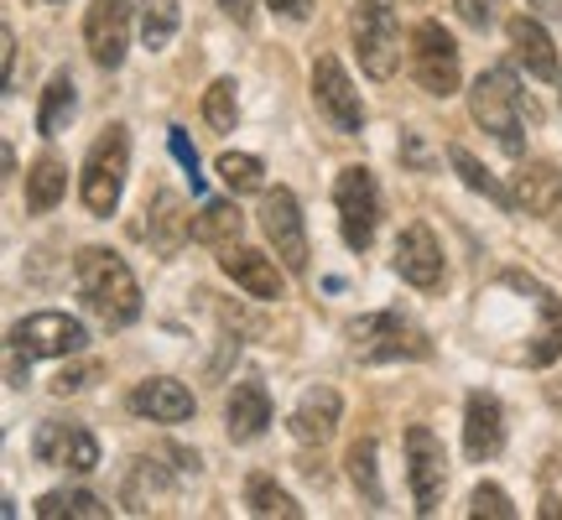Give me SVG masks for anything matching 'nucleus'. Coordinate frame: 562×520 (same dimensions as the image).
<instances>
[{
    "mask_svg": "<svg viewBox=\"0 0 562 520\" xmlns=\"http://www.w3.org/2000/svg\"><path fill=\"white\" fill-rule=\"evenodd\" d=\"M172 495V479L161 474V463H151V459H136L131 463V474H125V489H121V500L136 510V516H146L151 505H161Z\"/></svg>",
    "mask_w": 562,
    "mask_h": 520,
    "instance_id": "obj_24",
    "label": "nucleus"
},
{
    "mask_svg": "<svg viewBox=\"0 0 562 520\" xmlns=\"http://www.w3.org/2000/svg\"><path fill=\"white\" fill-rule=\"evenodd\" d=\"M245 229V214L235 203H203V214H193V245H235Z\"/></svg>",
    "mask_w": 562,
    "mask_h": 520,
    "instance_id": "obj_26",
    "label": "nucleus"
},
{
    "mask_svg": "<svg viewBox=\"0 0 562 520\" xmlns=\"http://www.w3.org/2000/svg\"><path fill=\"white\" fill-rule=\"evenodd\" d=\"M68 193V167L58 157H37L26 172V214H53Z\"/></svg>",
    "mask_w": 562,
    "mask_h": 520,
    "instance_id": "obj_23",
    "label": "nucleus"
},
{
    "mask_svg": "<svg viewBox=\"0 0 562 520\" xmlns=\"http://www.w3.org/2000/svg\"><path fill=\"white\" fill-rule=\"evenodd\" d=\"M495 5H501V0H459V16L469 21V26H495V16H501Z\"/></svg>",
    "mask_w": 562,
    "mask_h": 520,
    "instance_id": "obj_37",
    "label": "nucleus"
},
{
    "mask_svg": "<svg viewBox=\"0 0 562 520\" xmlns=\"http://www.w3.org/2000/svg\"><path fill=\"white\" fill-rule=\"evenodd\" d=\"M547 400H552V406L562 411V381H547Z\"/></svg>",
    "mask_w": 562,
    "mask_h": 520,
    "instance_id": "obj_43",
    "label": "nucleus"
},
{
    "mask_svg": "<svg viewBox=\"0 0 562 520\" xmlns=\"http://www.w3.org/2000/svg\"><path fill=\"white\" fill-rule=\"evenodd\" d=\"M220 271H224L229 281H235V286H240L245 297H256V302H277V297H286V281H281L277 260L261 256V250H240V245H224Z\"/></svg>",
    "mask_w": 562,
    "mask_h": 520,
    "instance_id": "obj_15",
    "label": "nucleus"
},
{
    "mask_svg": "<svg viewBox=\"0 0 562 520\" xmlns=\"http://www.w3.org/2000/svg\"><path fill=\"white\" fill-rule=\"evenodd\" d=\"M83 47L104 74H115L131 47V0H94L83 11Z\"/></svg>",
    "mask_w": 562,
    "mask_h": 520,
    "instance_id": "obj_13",
    "label": "nucleus"
},
{
    "mask_svg": "<svg viewBox=\"0 0 562 520\" xmlns=\"http://www.w3.org/2000/svg\"><path fill=\"white\" fill-rule=\"evenodd\" d=\"M74 281H79L83 307H89L104 328H131V323L140 318V286L115 250L83 245L79 260H74Z\"/></svg>",
    "mask_w": 562,
    "mask_h": 520,
    "instance_id": "obj_1",
    "label": "nucleus"
},
{
    "mask_svg": "<svg viewBox=\"0 0 562 520\" xmlns=\"http://www.w3.org/2000/svg\"><path fill=\"white\" fill-rule=\"evenodd\" d=\"M178 0H140V42L157 53V47H167V42L178 37Z\"/></svg>",
    "mask_w": 562,
    "mask_h": 520,
    "instance_id": "obj_31",
    "label": "nucleus"
},
{
    "mask_svg": "<svg viewBox=\"0 0 562 520\" xmlns=\"http://www.w3.org/2000/svg\"><path fill=\"white\" fill-rule=\"evenodd\" d=\"M339 417H344L339 391H334V385H307L286 421H292V438L297 442H328L334 427H339Z\"/></svg>",
    "mask_w": 562,
    "mask_h": 520,
    "instance_id": "obj_17",
    "label": "nucleus"
},
{
    "mask_svg": "<svg viewBox=\"0 0 562 520\" xmlns=\"http://www.w3.org/2000/svg\"><path fill=\"white\" fill-rule=\"evenodd\" d=\"M406 479H412L417 516H432L442 505V489H448V453H442V442L427 427L406 432Z\"/></svg>",
    "mask_w": 562,
    "mask_h": 520,
    "instance_id": "obj_12",
    "label": "nucleus"
},
{
    "mask_svg": "<svg viewBox=\"0 0 562 520\" xmlns=\"http://www.w3.org/2000/svg\"><path fill=\"white\" fill-rule=\"evenodd\" d=\"M224 16H235L240 26H250V16H256V0H220Z\"/></svg>",
    "mask_w": 562,
    "mask_h": 520,
    "instance_id": "obj_41",
    "label": "nucleus"
},
{
    "mask_svg": "<svg viewBox=\"0 0 562 520\" xmlns=\"http://www.w3.org/2000/svg\"><path fill=\"white\" fill-rule=\"evenodd\" d=\"M261 229H266V240L277 245L281 265L292 276H302L307 271V229H302V208L286 188H266L261 193Z\"/></svg>",
    "mask_w": 562,
    "mask_h": 520,
    "instance_id": "obj_11",
    "label": "nucleus"
},
{
    "mask_svg": "<svg viewBox=\"0 0 562 520\" xmlns=\"http://www.w3.org/2000/svg\"><path fill=\"white\" fill-rule=\"evenodd\" d=\"M448 161H453V172H459V178L469 182L474 193H484V199L495 203V208H516V199H510V193H505L501 182H495V178H490V172H484V167H480V157H474L469 146H459V140H453V146H448Z\"/></svg>",
    "mask_w": 562,
    "mask_h": 520,
    "instance_id": "obj_28",
    "label": "nucleus"
},
{
    "mask_svg": "<svg viewBox=\"0 0 562 520\" xmlns=\"http://www.w3.org/2000/svg\"><path fill=\"white\" fill-rule=\"evenodd\" d=\"M526 5H531L537 16H547V21H558V16H562V0H526Z\"/></svg>",
    "mask_w": 562,
    "mask_h": 520,
    "instance_id": "obj_42",
    "label": "nucleus"
},
{
    "mask_svg": "<svg viewBox=\"0 0 562 520\" xmlns=\"http://www.w3.org/2000/svg\"><path fill=\"white\" fill-rule=\"evenodd\" d=\"M402 157L412 161L417 172H427V146H422V140H417V131H406V136H402Z\"/></svg>",
    "mask_w": 562,
    "mask_h": 520,
    "instance_id": "obj_40",
    "label": "nucleus"
},
{
    "mask_svg": "<svg viewBox=\"0 0 562 520\" xmlns=\"http://www.w3.org/2000/svg\"><path fill=\"white\" fill-rule=\"evenodd\" d=\"M94 381H100V364H74V370H63L58 381H53V396H79Z\"/></svg>",
    "mask_w": 562,
    "mask_h": 520,
    "instance_id": "obj_36",
    "label": "nucleus"
},
{
    "mask_svg": "<svg viewBox=\"0 0 562 520\" xmlns=\"http://www.w3.org/2000/svg\"><path fill=\"white\" fill-rule=\"evenodd\" d=\"M412 79H417V89H427L432 100H448V94L463 89L459 47L442 32V21H417V32H412Z\"/></svg>",
    "mask_w": 562,
    "mask_h": 520,
    "instance_id": "obj_6",
    "label": "nucleus"
},
{
    "mask_svg": "<svg viewBox=\"0 0 562 520\" xmlns=\"http://www.w3.org/2000/svg\"><path fill=\"white\" fill-rule=\"evenodd\" d=\"M505 448V411L490 391H474L463 406V453L474 463H490Z\"/></svg>",
    "mask_w": 562,
    "mask_h": 520,
    "instance_id": "obj_16",
    "label": "nucleus"
},
{
    "mask_svg": "<svg viewBox=\"0 0 562 520\" xmlns=\"http://www.w3.org/2000/svg\"><path fill=\"white\" fill-rule=\"evenodd\" d=\"M510 47H516V58L526 63V74L531 79H558V47L547 37V26L537 16H510Z\"/></svg>",
    "mask_w": 562,
    "mask_h": 520,
    "instance_id": "obj_21",
    "label": "nucleus"
},
{
    "mask_svg": "<svg viewBox=\"0 0 562 520\" xmlns=\"http://www.w3.org/2000/svg\"><path fill=\"white\" fill-rule=\"evenodd\" d=\"M203 121H209V131H220V136H229V131H235V121H240L235 79H214V83H209V94H203Z\"/></svg>",
    "mask_w": 562,
    "mask_h": 520,
    "instance_id": "obj_33",
    "label": "nucleus"
},
{
    "mask_svg": "<svg viewBox=\"0 0 562 520\" xmlns=\"http://www.w3.org/2000/svg\"><path fill=\"white\" fill-rule=\"evenodd\" d=\"M32 459L53 463V468H74V474H94L100 468V442L79 421H42L32 432Z\"/></svg>",
    "mask_w": 562,
    "mask_h": 520,
    "instance_id": "obj_10",
    "label": "nucleus"
},
{
    "mask_svg": "<svg viewBox=\"0 0 562 520\" xmlns=\"http://www.w3.org/2000/svg\"><path fill=\"white\" fill-rule=\"evenodd\" d=\"M146 214H151L146 235H151V245H157L161 256H172L182 240H193V219H188V208H182L178 193H167V188H161L157 199L146 203Z\"/></svg>",
    "mask_w": 562,
    "mask_h": 520,
    "instance_id": "obj_22",
    "label": "nucleus"
},
{
    "mask_svg": "<svg viewBox=\"0 0 562 520\" xmlns=\"http://www.w3.org/2000/svg\"><path fill=\"white\" fill-rule=\"evenodd\" d=\"M558 203H562V172L552 161H526L516 172V208L531 214V219H547V214H558Z\"/></svg>",
    "mask_w": 562,
    "mask_h": 520,
    "instance_id": "obj_20",
    "label": "nucleus"
},
{
    "mask_svg": "<svg viewBox=\"0 0 562 520\" xmlns=\"http://www.w3.org/2000/svg\"><path fill=\"white\" fill-rule=\"evenodd\" d=\"M469 516L474 520H516V505H510V495H505L501 484H480L474 489V500H469Z\"/></svg>",
    "mask_w": 562,
    "mask_h": 520,
    "instance_id": "obj_34",
    "label": "nucleus"
},
{
    "mask_svg": "<svg viewBox=\"0 0 562 520\" xmlns=\"http://www.w3.org/2000/svg\"><path fill=\"white\" fill-rule=\"evenodd\" d=\"M11 343H16L26 360H68V354H79L83 343H89V334L68 313H32V318L11 323Z\"/></svg>",
    "mask_w": 562,
    "mask_h": 520,
    "instance_id": "obj_9",
    "label": "nucleus"
},
{
    "mask_svg": "<svg viewBox=\"0 0 562 520\" xmlns=\"http://www.w3.org/2000/svg\"><path fill=\"white\" fill-rule=\"evenodd\" d=\"M391 265H396V276H402L406 286L432 292V286L442 281V245H438V235H432L427 224H406L402 240H396V256H391Z\"/></svg>",
    "mask_w": 562,
    "mask_h": 520,
    "instance_id": "obj_14",
    "label": "nucleus"
},
{
    "mask_svg": "<svg viewBox=\"0 0 562 520\" xmlns=\"http://www.w3.org/2000/svg\"><path fill=\"white\" fill-rule=\"evenodd\" d=\"M220 178L235 199H245V193H266V167H261V157H250V151H224Z\"/></svg>",
    "mask_w": 562,
    "mask_h": 520,
    "instance_id": "obj_30",
    "label": "nucleus"
},
{
    "mask_svg": "<svg viewBox=\"0 0 562 520\" xmlns=\"http://www.w3.org/2000/svg\"><path fill=\"white\" fill-rule=\"evenodd\" d=\"M74 110H79L74 79H68V74H53V79H47V89H42L37 131H42V136H58V131H68V121H74Z\"/></svg>",
    "mask_w": 562,
    "mask_h": 520,
    "instance_id": "obj_25",
    "label": "nucleus"
},
{
    "mask_svg": "<svg viewBox=\"0 0 562 520\" xmlns=\"http://www.w3.org/2000/svg\"><path fill=\"white\" fill-rule=\"evenodd\" d=\"M125 167H131V136L125 125H110L89 157H83V182H79V199L94 219H110L121 208V193H125Z\"/></svg>",
    "mask_w": 562,
    "mask_h": 520,
    "instance_id": "obj_3",
    "label": "nucleus"
},
{
    "mask_svg": "<svg viewBox=\"0 0 562 520\" xmlns=\"http://www.w3.org/2000/svg\"><path fill=\"white\" fill-rule=\"evenodd\" d=\"M0 63H5V89H11L16 83V32L11 26L0 32Z\"/></svg>",
    "mask_w": 562,
    "mask_h": 520,
    "instance_id": "obj_38",
    "label": "nucleus"
},
{
    "mask_svg": "<svg viewBox=\"0 0 562 520\" xmlns=\"http://www.w3.org/2000/svg\"><path fill=\"white\" fill-rule=\"evenodd\" d=\"M313 104H318V115L339 136H360L364 131V104H360V89L349 83V74H344L339 58H328L323 53L318 63H313Z\"/></svg>",
    "mask_w": 562,
    "mask_h": 520,
    "instance_id": "obj_8",
    "label": "nucleus"
},
{
    "mask_svg": "<svg viewBox=\"0 0 562 520\" xmlns=\"http://www.w3.org/2000/svg\"><path fill=\"white\" fill-rule=\"evenodd\" d=\"M167 146H172V157L182 161V172H188V182H193V193H203L199 151H193V140H188V131H182V125H172V131H167Z\"/></svg>",
    "mask_w": 562,
    "mask_h": 520,
    "instance_id": "obj_35",
    "label": "nucleus"
},
{
    "mask_svg": "<svg viewBox=\"0 0 562 520\" xmlns=\"http://www.w3.org/2000/svg\"><path fill=\"white\" fill-rule=\"evenodd\" d=\"M349 339H355V354H360L364 364L427 360V354H432V339H427L412 318H402V313H370V318H355L349 323Z\"/></svg>",
    "mask_w": 562,
    "mask_h": 520,
    "instance_id": "obj_4",
    "label": "nucleus"
},
{
    "mask_svg": "<svg viewBox=\"0 0 562 520\" xmlns=\"http://www.w3.org/2000/svg\"><path fill=\"white\" fill-rule=\"evenodd\" d=\"M355 53H360V68L370 79H391L396 63H402V21H396V5L391 0H360L355 5Z\"/></svg>",
    "mask_w": 562,
    "mask_h": 520,
    "instance_id": "obj_5",
    "label": "nucleus"
},
{
    "mask_svg": "<svg viewBox=\"0 0 562 520\" xmlns=\"http://www.w3.org/2000/svg\"><path fill=\"white\" fill-rule=\"evenodd\" d=\"M37 516L42 520H58V516L104 520V516H110V505H104L100 495H89V489H53V495H42V500H37Z\"/></svg>",
    "mask_w": 562,
    "mask_h": 520,
    "instance_id": "obj_29",
    "label": "nucleus"
},
{
    "mask_svg": "<svg viewBox=\"0 0 562 520\" xmlns=\"http://www.w3.org/2000/svg\"><path fill=\"white\" fill-rule=\"evenodd\" d=\"M131 411L146 421H188L193 417V391L182 381H167V375H157V381H140L136 391H131Z\"/></svg>",
    "mask_w": 562,
    "mask_h": 520,
    "instance_id": "obj_19",
    "label": "nucleus"
},
{
    "mask_svg": "<svg viewBox=\"0 0 562 520\" xmlns=\"http://www.w3.org/2000/svg\"><path fill=\"white\" fill-rule=\"evenodd\" d=\"M271 427V396L261 381H240L224 400V432L229 442H256Z\"/></svg>",
    "mask_w": 562,
    "mask_h": 520,
    "instance_id": "obj_18",
    "label": "nucleus"
},
{
    "mask_svg": "<svg viewBox=\"0 0 562 520\" xmlns=\"http://www.w3.org/2000/svg\"><path fill=\"white\" fill-rule=\"evenodd\" d=\"M334 208H339V229L349 250H370L375 229H381V188L370 167H344L334 182Z\"/></svg>",
    "mask_w": 562,
    "mask_h": 520,
    "instance_id": "obj_7",
    "label": "nucleus"
},
{
    "mask_svg": "<svg viewBox=\"0 0 562 520\" xmlns=\"http://www.w3.org/2000/svg\"><path fill=\"white\" fill-rule=\"evenodd\" d=\"M349 479H355V489H360V500L370 510H381L385 489H381V463H375V438H360L349 448Z\"/></svg>",
    "mask_w": 562,
    "mask_h": 520,
    "instance_id": "obj_27",
    "label": "nucleus"
},
{
    "mask_svg": "<svg viewBox=\"0 0 562 520\" xmlns=\"http://www.w3.org/2000/svg\"><path fill=\"white\" fill-rule=\"evenodd\" d=\"M521 110L531 104L521 100V89H516V74L510 68H484L480 79L469 83V115L474 125H484L501 151L510 157H521L526 151V136H521Z\"/></svg>",
    "mask_w": 562,
    "mask_h": 520,
    "instance_id": "obj_2",
    "label": "nucleus"
},
{
    "mask_svg": "<svg viewBox=\"0 0 562 520\" xmlns=\"http://www.w3.org/2000/svg\"><path fill=\"white\" fill-rule=\"evenodd\" d=\"M266 5L286 21H307V11H313V0H266Z\"/></svg>",
    "mask_w": 562,
    "mask_h": 520,
    "instance_id": "obj_39",
    "label": "nucleus"
},
{
    "mask_svg": "<svg viewBox=\"0 0 562 520\" xmlns=\"http://www.w3.org/2000/svg\"><path fill=\"white\" fill-rule=\"evenodd\" d=\"M245 505H250L256 516H286V520L302 516V505L292 500L277 479H266V474H250V484H245Z\"/></svg>",
    "mask_w": 562,
    "mask_h": 520,
    "instance_id": "obj_32",
    "label": "nucleus"
}]
</instances>
